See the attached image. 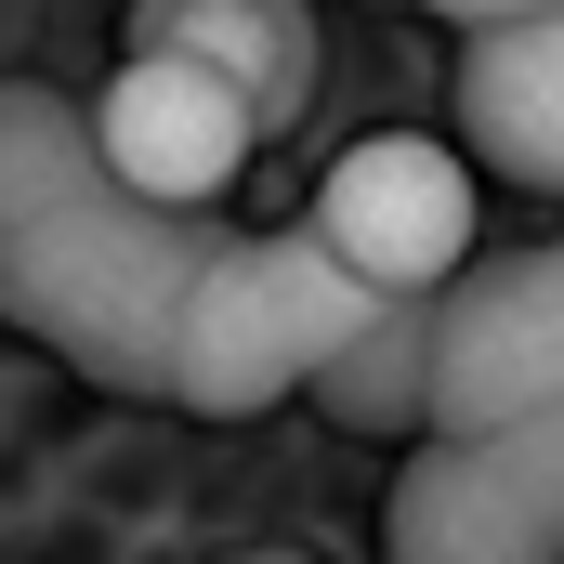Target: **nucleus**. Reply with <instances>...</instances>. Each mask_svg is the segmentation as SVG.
Listing matches in <instances>:
<instances>
[{
	"mask_svg": "<svg viewBox=\"0 0 564 564\" xmlns=\"http://www.w3.org/2000/svg\"><path fill=\"white\" fill-rule=\"evenodd\" d=\"M210 263V210H158L106 171L93 106L0 79V315L106 394L171 408V315Z\"/></svg>",
	"mask_w": 564,
	"mask_h": 564,
	"instance_id": "obj_1",
	"label": "nucleus"
},
{
	"mask_svg": "<svg viewBox=\"0 0 564 564\" xmlns=\"http://www.w3.org/2000/svg\"><path fill=\"white\" fill-rule=\"evenodd\" d=\"M368 302H381V289L341 276V250H328L315 224H289V237H210V263L184 289V315H171V408H197V421H263L276 394H302V381L355 341Z\"/></svg>",
	"mask_w": 564,
	"mask_h": 564,
	"instance_id": "obj_2",
	"label": "nucleus"
},
{
	"mask_svg": "<svg viewBox=\"0 0 564 564\" xmlns=\"http://www.w3.org/2000/svg\"><path fill=\"white\" fill-rule=\"evenodd\" d=\"M381 552H408V564H564V408L421 421V459L381 499Z\"/></svg>",
	"mask_w": 564,
	"mask_h": 564,
	"instance_id": "obj_3",
	"label": "nucleus"
},
{
	"mask_svg": "<svg viewBox=\"0 0 564 564\" xmlns=\"http://www.w3.org/2000/svg\"><path fill=\"white\" fill-rule=\"evenodd\" d=\"M302 224L341 250V276H368L381 302H433L473 263V237H486V184H473L459 144H433V132H368V144L328 158V184H315Z\"/></svg>",
	"mask_w": 564,
	"mask_h": 564,
	"instance_id": "obj_4",
	"label": "nucleus"
},
{
	"mask_svg": "<svg viewBox=\"0 0 564 564\" xmlns=\"http://www.w3.org/2000/svg\"><path fill=\"white\" fill-rule=\"evenodd\" d=\"M93 144H106V171L132 197H158V210H224L237 171H250V144H263V106L224 66H197L171 40H132L106 66V93H93Z\"/></svg>",
	"mask_w": 564,
	"mask_h": 564,
	"instance_id": "obj_5",
	"label": "nucleus"
},
{
	"mask_svg": "<svg viewBox=\"0 0 564 564\" xmlns=\"http://www.w3.org/2000/svg\"><path fill=\"white\" fill-rule=\"evenodd\" d=\"M512 408H564V237L459 263L433 289L421 421H512Z\"/></svg>",
	"mask_w": 564,
	"mask_h": 564,
	"instance_id": "obj_6",
	"label": "nucleus"
},
{
	"mask_svg": "<svg viewBox=\"0 0 564 564\" xmlns=\"http://www.w3.org/2000/svg\"><path fill=\"white\" fill-rule=\"evenodd\" d=\"M459 144L525 184V197H564V0L539 13H499L459 40Z\"/></svg>",
	"mask_w": 564,
	"mask_h": 564,
	"instance_id": "obj_7",
	"label": "nucleus"
},
{
	"mask_svg": "<svg viewBox=\"0 0 564 564\" xmlns=\"http://www.w3.org/2000/svg\"><path fill=\"white\" fill-rule=\"evenodd\" d=\"M132 40H171L197 66H224L263 132H289L315 106V0H132Z\"/></svg>",
	"mask_w": 564,
	"mask_h": 564,
	"instance_id": "obj_8",
	"label": "nucleus"
},
{
	"mask_svg": "<svg viewBox=\"0 0 564 564\" xmlns=\"http://www.w3.org/2000/svg\"><path fill=\"white\" fill-rule=\"evenodd\" d=\"M421 381H433V302H368L355 315V341L302 381L328 421L355 433H421Z\"/></svg>",
	"mask_w": 564,
	"mask_h": 564,
	"instance_id": "obj_9",
	"label": "nucleus"
},
{
	"mask_svg": "<svg viewBox=\"0 0 564 564\" xmlns=\"http://www.w3.org/2000/svg\"><path fill=\"white\" fill-rule=\"evenodd\" d=\"M421 13H446V26H499V13H539V0H421Z\"/></svg>",
	"mask_w": 564,
	"mask_h": 564,
	"instance_id": "obj_10",
	"label": "nucleus"
}]
</instances>
